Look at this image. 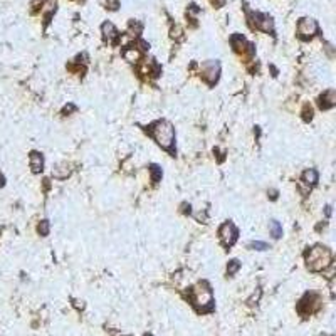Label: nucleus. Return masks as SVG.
<instances>
[{
	"instance_id": "obj_1",
	"label": "nucleus",
	"mask_w": 336,
	"mask_h": 336,
	"mask_svg": "<svg viewBox=\"0 0 336 336\" xmlns=\"http://www.w3.org/2000/svg\"><path fill=\"white\" fill-rule=\"evenodd\" d=\"M150 135L153 136V140L157 141L158 145L163 150H168V152L173 153V143H175V130L171 126V123L168 121H157L150 126Z\"/></svg>"
},
{
	"instance_id": "obj_2",
	"label": "nucleus",
	"mask_w": 336,
	"mask_h": 336,
	"mask_svg": "<svg viewBox=\"0 0 336 336\" xmlns=\"http://www.w3.org/2000/svg\"><path fill=\"white\" fill-rule=\"evenodd\" d=\"M306 264L313 272L325 271L331 264V251L325 246H315L306 252Z\"/></svg>"
},
{
	"instance_id": "obj_3",
	"label": "nucleus",
	"mask_w": 336,
	"mask_h": 336,
	"mask_svg": "<svg viewBox=\"0 0 336 336\" xmlns=\"http://www.w3.org/2000/svg\"><path fill=\"white\" fill-rule=\"evenodd\" d=\"M192 301L197 304V306H202V309L205 306H209L212 303V291L210 287L205 284V282H200L195 287H192Z\"/></svg>"
},
{
	"instance_id": "obj_4",
	"label": "nucleus",
	"mask_w": 336,
	"mask_h": 336,
	"mask_svg": "<svg viewBox=\"0 0 336 336\" xmlns=\"http://www.w3.org/2000/svg\"><path fill=\"white\" fill-rule=\"evenodd\" d=\"M200 73H202L203 81H207L210 86H214V84L217 83L219 74H220V64L217 61H207V63L202 64Z\"/></svg>"
},
{
	"instance_id": "obj_5",
	"label": "nucleus",
	"mask_w": 336,
	"mask_h": 336,
	"mask_svg": "<svg viewBox=\"0 0 336 336\" xmlns=\"http://www.w3.org/2000/svg\"><path fill=\"white\" fill-rule=\"evenodd\" d=\"M219 236H220V241H222V244L225 247H231V246L236 244L239 231L232 222H225L222 227L219 229Z\"/></svg>"
},
{
	"instance_id": "obj_6",
	"label": "nucleus",
	"mask_w": 336,
	"mask_h": 336,
	"mask_svg": "<svg viewBox=\"0 0 336 336\" xmlns=\"http://www.w3.org/2000/svg\"><path fill=\"white\" fill-rule=\"evenodd\" d=\"M318 32V24L315 19H301L298 24V34L301 39H311Z\"/></svg>"
},
{
	"instance_id": "obj_7",
	"label": "nucleus",
	"mask_w": 336,
	"mask_h": 336,
	"mask_svg": "<svg viewBox=\"0 0 336 336\" xmlns=\"http://www.w3.org/2000/svg\"><path fill=\"white\" fill-rule=\"evenodd\" d=\"M232 46H234V49H236V52L237 54H241V56H252L254 54V49H252V44H249L246 41L242 35H234L232 37Z\"/></svg>"
},
{
	"instance_id": "obj_8",
	"label": "nucleus",
	"mask_w": 336,
	"mask_h": 336,
	"mask_svg": "<svg viewBox=\"0 0 336 336\" xmlns=\"http://www.w3.org/2000/svg\"><path fill=\"white\" fill-rule=\"evenodd\" d=\"M254 25L260 30H264V32H271L272 30V20L269 15H264V14H254Z\"/></svg>"
},
{
	"instance_id": "obj_9",
	"label": "nucleus",
	"mask_w": 336,
	"mask_h": 336,
	"mask_svg": "<svg viewBox=\"0 0 336 336\" xmlns=\"http://www.w3.org/2000/svg\"><path fill=\"white\" fill-rule=\"evenodd\" d=\"M318 104H320L321 109H330L333 108V106L336 104V92L333 89L326 91L325 94L320 96V101H318Z\"/></svg>"
},
{
	"instance_id": "obj_10",
	"label": "nucleus",
	"mask_w": 336,
	"mask_h": 336,
	"mask_svg": "<svg viewBox=\"0 0 336 336\" xmlns=\"http://www.w3.org/2000/svg\"><path fill=\"white\" fill-rule=\"evenodd\" d=\"M101 32H103V37L106 39L108 42H113L114 39L118 37V30L116 27L111 24V22H104L103 25H101Z\"/></svg>"
},
{
	"instance_id": "obj_11",
	"label": "nucleus",
	"mask_w": 336,
	"mask_h": 336,
	"mask_svg": "<svg viewBox=\"0 0 336 336\" xmlns=\"http://www.w3.org/2000/svg\"><path fill=\"white\" fill-rule=\"evenodd\" d=\"M29 160H30V168H32L34 173H41L42 168H44V158H42V155L37 153V152H32V153H30Z\"/></svg>"
},
{
	"instance_id": "obj_12",
	"label": "nucleus",
	"mask_w": 336,
	"mask_h": 336,
	"mask_svg": "<svg viewBox=\"0 0 336 336\" xmlns=\"http://www.w3.org/2000/svg\"><path fill=\"white\" fill-rule=\"evenodd\" d=\"M303 182L309 185V187H313V185H316L318 182V171L315 168H308L306 171L303 173Z\"/></svg>"
},
{
	"instance_id": "obj_13",
	"label": "nucleus",
	"mask_w": 336,
	"mask_h": 336,
	"mask_svg": "<svg viewBox=\"0 0 336 336\" xmlns=\"http://www.w3.org/2000/svg\"><path fill=\"white\" fill-rule=\"evenodd\" d=\"M123 56H125V59L128 63H138L141 57V52H140V49H136V47H128V49H125V52H123Z\"/></svg>"
},
{
	"instance_id": "obj_14",
	"label": "nucleus",
	"mask_w": 336,
	"mask_h": 336,
	"mask_svg": "<svg viewBox=\"0 0 336 336\" xmlns=\"http://www.w3.org/2000/svg\"><path fill=\"white\" fill-rule=\"evenodd\" d=\"M269 231H271V236L274 239H279L282 236V227L277 220H271V222H269Z\"/></svg>"
},
{
	"instance_id": "obj_15",
	"label": "nucleus",
	"mask_w": 336,
	"mask_h": 336,
	"mask_svg": "<svg viewBox=\"0 0 336 336\" xmlns=\"http://www.w3.org/2000/svg\"><path fill=\"white\" fill-rule=\"evenodd\" d=\"M150 173H152V182L158 183V180L162 178V168L157 165H152L150 167Z\"/></svg>"
},
{
	"instance_id": "obj_16",
	"label": "nucleus",
	"mask_w": 336,
	"mask_h": 336,
	"mask_svg": "<svg viewBox=\"0 0 336 336\" xmlns=\"http://www.w3.org/2000/svg\"><path fill=\"white\" fill-rule=\"evenodd\" d=\"M239 269H241V262H239L237 259H232L231 262H229V266H227V274L229 276H234Z\"/></svg>"
},
{
	"instance_id": "obj_17",
	"label": "nucleus",
	"mask_w": 336,
	"mask_h": 336,
	"mask_svg": "<svg viewBox=\"0 0 336 336\" xmlns=\"http://www.w3.org/2000/svg\"><path fill=\"white\" fill-rule=\"evenodd\" d=\"M49 229H51V225H49V222H47V220H42V222L37 225V232L41 234L42 237L49 236Z\"/></svg>"
},
{
	"instance_id": "obj_18",
	"label": "nucleus",
	"mask_w": 336,
	"mask_h": 336,
	"mask_svg": "<svg viewBox=\"0 0 336 336\" xmlns=\"http://www.w3.org/2000/svg\"><path fill=\"white\" fill-rule=\"evenodd\" d=\"M249 249H252V251H267L269 244H266V242H260V241H254L249 244Z\"/></svg>"
},
{
	"instance_id": "obj_19",
	"label": "nucleus",
	"mask_w": 336,
	"mask_h": 336,
	"mask_svg": "<svg viewBox=\"0 0 336 336\" xmlns=\"http://www.w3.org/2000/svg\"><path fill=\"white\" fill-rule=\"evenodd\" d=\"M171 37H173V39L182 37V27H180V25H175V27L171 29Z\"/></svg>"
},
{
	"instance_id": "obj_20",
	"label": "nucleus",
	"mask_w": 336,
	"mask_h": 336,
	"mask_svg": "<svg viewBox=\"0 0 336 336\" xmlns=\"http://www.w3.org/2000/svg\"><path fill=\"white\" fill-rule=\"evenodd\" d=\"M311 118H313V109L306 104L304 106V119L308 121V119H311Z\"/></svg>"
},
{
	"instance_id": "obj_21",
	"label": "nucleus",
	"mask_w": 336,
	"mask_h": 336,
	"mask_svg": "<svg viewBox=\"0 0 336 336\" xmlns=\"http://www.w3.org/2000/svg\"><path fill=\"white\" fill-rule=\"evenodd\" d=\"M39 2H41V3H42V2H44V0H34V5H35V7H37V3H39Z\"/></svg>"
},
{
	"instance_id": "obj_22",
	"label": "nucleus",
	"mask_w": 336,
	"mask_h": 336,
	"mask_svg": "<svg viewBox=\"0 0 336 336\" xmlns=\"http://www.w3.org/2000/svg\"><path fill=\"white\" fill-rule=\"evenodd\" d=\"M0 185H3V176H2V173H0Z\"/></svg>"
},
{
	"instance_id": "obj_23",
	"label": "nucleus",
	"mask_w": 336,
	"mask_h": 336,
	"mask_svg": "<svg viewBox=\"0 0 336 336\" xmlns=\"http://www.w3.org/2000/svg\"><path fill=\"white\" fill-rule=\"evenodd\" d=\"M222 0H212V3H220Z\"/></svg>"
}]
</instances>
